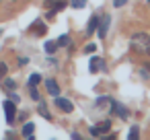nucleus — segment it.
I'll return each instance as SVG.
<instances>
[{
  "label": "nucleus",
  "mask_w": 150,
  "mask_h": 140,
  "mask_svg": "<svg viewBox=\"0 0 150 140\" xmlns=\"http://www.w3.org/2000/svg\"><path fill=\"white\" fill-rule=\"evenodd\" d=\"M111 111H113L117 117H121V119H127V109H125L123 105H119L117 101H111Z\"/></svg>",
  "instance_id": "nucleus-3"
},
{
  "label": "nucleus",
  "mask_w": 150,
  "mask_h": 140,
  "mask_svg": "<svg viewBox=\"0 0 150 140\" xmlns=\"http://www.w3.org/2000/svg\"><path fill=\"white\" fill-rule=\"evenodd\" d=\"M140 136V130H138V126H134L132 130H129V140H134V138H138Z\"/></svg>",
  "instance_id": "nucleus-17"
},
{
  "label": "nucleus",
  "mask_w": 150,
  "mask_h": 140,
  "mask_svg": "<svg viewBox=\"0 0 150 140\" xmlns=\"http://www.w3.org/2000/svg\"><path fill=\"white\" fill-rule=\"evenodd\" d=\"M4 111H6V122L13 124V122H15V113H17L15 101H4Z\"/></svg>",
  "instance_id": "nucleus-2"
},
{
  "label": "nucleus",
  "mask_w": 150,
  "mask_h": 140,
  "mask_svg": "<svg viewBox=\"0 0 150 140\" xmlns=\"http://www.w3.org/2000/svg\"><path fill=\"white\" fill-rule=\"evenodd\" d=\"M68 43H70V39H68L66 35H62V37L58 39V45H68Z\"/></svg>",
  "instance_id": "nucleus-20"
},
{
  "label": "nucleus",
  "mask_w": 150,
  "mask_h": 140,
  "mask_svg": "<svg viewBox=\"0 0 150 140\" xmlns=\"http://www.w3.org/2000/svg\"><path fill=\"white\" fill-rule=\"evenodd\" d=\"M39 113H41L43 117H47V119H52V115H50V111H47V107H45V103H39Z\"/></svg>",
  "instance_id": "nucleus-12"
},
{
  "label": "nucleus",
  "mask_w": 150,
  "mask_h": 140,
  "mask_svg": "<svg viewBox=\"0 0 150 140\" xmlns=\"http://www.w3.org/2000/svg\"><path fill=\"white\" fill-rule=\"evenodd\" d=\"M4 87H6L8 91H13V89H17V82H15V80H11V78H6V80H4Z\"/></svg>",
  "instance_id": "nucleus-16"
},
{
  "label": "nucleus",
  "mask_w": 150,
  "mask_h": 140,
  "mask_svg": "<svg viewBox=\"0 0 150 140\" xmlns=\"http://www.w3.org/2000/svg\"><path fill=\"white\" fill-rule=\"evenodd\" d=\"M45 89H47V93H50L52 97H58V95H60V87H58V82H56L54 78H47V80H45Z\"/></svg>",
  "instance_id": "nucleus-4"
},
{
  "label": "nucleus",
  "mask_w": 150,
  "mask_h": 140,
  "mask_svg": "<svg viewBox=\"0 0 150 140\" xmlns=\"http://www.w3.org/2000/svg\"><path fill=\"white\" fill-rule=\"evenodd\" d=\"M6 72H8L6 64H4V62H0V78H4V76H6Z\"/></svg>",
  "instance_id": "nucleus-19"
},
{
  "label": "nucleus",
  "mask_w": 150,
  "mask_h": 140,
  "mask_svg": "<svg viewBox=\"0 0 150 140\" xmlns=\"http://www.w3.org/2000/svg\"><path fill=\"white\" fill-rule=\"evenodd\" d=\"M97 27H99V19H97V17H93V19H91V23H88V27H86V33H95V31H97Z\"/></svg>",
  "instance_id": "nucleus-9"
},
{
  "label": "nucleus",
  "mask_w": 150,
  "mask_h": 140,
  "mask_svg": "<svg viewBox=\"0 0 150 140\" xmlns=\"http://www.w3.org/2000/svg\"><path fill=\"white\" fill-rule=\"evenodd\" d=\"M56 50H58V41H47V43H45V52H47V54H54Z\"/></svg>",
  "instance_id": "nucleus-10"
},
{
  "label": "nucleus",
  "mask_w": 150,
  "mask_h": 140,
  "mask_svg": "<svg viewBox=\"0 0 150 140\" xmlns=\"http://www.w3.org/2000/svg\"><path fill=\"white\" fill-rule=\"evenodd\" d=\"M148 43H150V37H148L146 33H136V35H132V39H129V48H132L134 52H138V54H146Z\"/></svg>",
  "instance_id": "nucleus-1"
},
{
  "label": "nucleus",
  "mask_w": 150,
  "mask_h": 140,
  "mask_svg": "<svg viewBox=\"0 0 150 140\" xmlns=\"http://www.w3.org/2000/svg\"><path fill=\"white\" fill-rule=\"evenodd\" d=\"M97 130H99V136H101V134H107V132L111 130V122H101V124L97 126Z\"/></svg>",
  "instance_id": "nucleus-8"
},
{
  "label": "nucleus",
  "mask_w": 150,
  "mask_h": 140,
  "mask_svg": "<svg viewBox=\"0 0 150 140\" xmlns=\"http://www.w3.org/2000/svg\"><path fill=\"white\" fill-rule=\"evenodd\" d=\"M109 103H111V101H109L107 97H105V99H99V105H101V107H103V105H109Z\"/></svg>",
  "instance_id": "nucleus-22"
},
{
  "label": "nucleus",
  "mask_w": 150,
  "mask_h": 140,
  "mask_svg": "<svg viewBox=\"0 0 150 140\" xmlns=\"http://www.w3.org/2000/svg\"><path fill=\"white\" fill-rule=\"evenodd\" d=\"M33 130H35V124H31V122L25 124V126H23V136H25V138H33Z\"/></svg>",
  "instance_id": "nucleus-7"
},
{
  "label": "nucleus",
  "mask_w": 150,
  "mask_h": 140,
  "mask_svg": "<svg viewBox=\"0 0 150 140\" xmlns=\"http://www.w3.org/2000/svg\"><path fill=\"white\" fill-rule=\"evenodd\" d=\"M91 134H93V136H99V130H97V126H93V128H91Z\"/></svg>",
  "instance_id": "nucleus-24"
},
{
  "label": "nucleus",
  "mask_w": 150,
  "mask_h": 140,
  "mask_svg": "<svg viewBox=\"0 0 150 140\" xmlns=\"http://www.w3.org/2000/svg\"><path fill=\"white\" fill-rule=\"evenodd\" d=\"M99 66H101V60H99V58H93V60H91V72H97Z\"/></svg>",
  "instance_id": "nucleus-11"
},
{
  "label": "nucleus",
  "mask_w": 150,
  "mask_h": 140,
  "mask_svg": "<svg viewBox=\"0 0 150 140\" xmlns=\"http://www.w3.org/2000/svg\"><path fill=\"white\" fill-rule=\"evenodd\" d=\"M0 2H2V0H0Z\"/></svg>",
  "instance_id": "nucleus-26"
},
{
  "label": "nucleus",
  "mask_w": 150,
  "mask_h": 140,
  "mask_svg": "<svg viewBox=\"0 0 150 140\" xmlns=\"http://www.w3.org/2000/svg\"><path fill=\"white\" fill-rule=\"evenodd\" d=\"M29 93H31V99H39V93H37V89H35V85H29Z\"/></svg>",
  "instance_id": "nucleus-15"
},
{
  "label": "nucleus",
  "mask_w": 150,
  "mask_h": 140,
  "mask_svg": "<svg viewBox=\"0 0 150 140\" xmlns=\"http://www.w3.org/2000/svg\"><path fill=\"white\" fill-rule=\"evenodd\" d=\"M84 4H86V0H72L74 9H84Z\"/></svg>",
  "instance_id": "nucleus-18"
},
{
  "label": "nucleus",
  "mask_w": 150,
  "mask_h": 140,
  "mask_svg": "<svg viewBox=\"0 0 150 140\" xmlns=\"http://www.w3.org/2000/svg\"><path fill=\"white\" fill-rule=\"evenodd\" d=\"M95 50H97V45H95V43H88V45L84 48V52H86V54H93Z\"/></svg>",
  "instance_id": "nucleus-21"
},
{
  "label": "nucleus",
  "mask_w": 150,
  "mask_h": 140,
  "mask_svg": "<svg viewBox=\"0 0 150 140\" xmlns=\"http://www.w3.org/2000/svg\"><path fill=\"white\" fill-rule=\"evenodd\" d=\"M146 54H148V56H150V43H148V48H146Z\"/></svg>",
  "instance_id": "nucleus-25"
},
{
  "label": "nucleus",
  "mask_w": 150,
  "mask_h": 140,
  "mask_svg": "<svg viewBox=\"0 0 150 140\" xmlns=\"http://www.w3.org/2000/svg\"><path fill=\"white\" fill-rule=\"evenodd\" d=\"M33 29H37V31H35L37 35H43V33H45V25H43V23H35Z\"/></svg>",
  "instance_id": "nucleus-13"
},
{
  "label": "nucleus",
  "mask_w": 150,
  "mask_h": 140,
  "mask_svg": "<svg viewBox=\"0 0 150 140\" xmlns=\"http://www.w3.org/2000/svg\"><path fill=\"white\" fill-rule=\"evenodd\" d=\"M125 2H127V0H115V2H113V4H115V6H117V9H119V6H123V4H125Z\"/></svg>",
  "instance_id": "nucleus-23"
},
{
  "label": "nucleus",
  "mask_w": 150,
  "mask_h": 140,
  "mask_svg": "<svg viewBox=\"0 0 150 140\" xmlns=\"http://www.w3.org/2000/svg\"><path fill=\"white\" fill-rule=\"evenodd\" d=\"M107 25H109V17L105 15L101 21H99V27H97V31H99V37L101 39H105V33H107Z\"/></svg>",
  "instance_id": "nucleus-5"
},
{
  "label": "nucleus",
  "mask_w": 150,
  "mask_h": 140,
  "mask_svg": "<svg viewBox=\"0 0 150 140\" xmlns=\"http://www.w3.org/2000/svg\"><path fill=\"white\" fill-rule=\"evenodd\" d=\"M56 105L62 109V111H66V113H70L72 111V103L68 101V99H62V97H56Z\"/></svg>",
  "instance_id": "nucleus-6"
},
{
  "label": "nucleus",
  "mask_w": 150,
  "mask_h": 140,
  "mask_svg": "<svg viewBox=\"0 0 150 140\" xmlns=\"http://www.w3.org/2000/svg\"><path fill=\"white\" fill-rule=\"evenodd\" d=\"M148 66H150V64H148Z\"/></svg>",
  "instance_id": "nucleus-27"
},
{
  "label": "nucleus",
  "mask_w": 150,
  "mask_h": 140,
  "mask_svg": "<svg viewBox=\"0 0 150 140\" xmlns=\"http://www.w3.org/2000/svg\"><path fill=\"white\" fill-rule=\"evenodd\" d=\"M39 80H41V76H39V74H31V76H29V85H35V87H37V85H39Z\"/></svg>",
  "instance_id": "nucleus-14"
}]
</instances>
